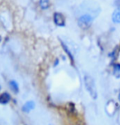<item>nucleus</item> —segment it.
<instances>
[{
    "instance_id": "1",
    "label": "nucleus",
    "mask_w": 120,
    "mask_h": 125,
    "mask_svg": "<svg viewBox=\"0 0 120 125\" xmlns=\"http://www.w3.org/2000/svg\"><path fill=\"white\" fill-rule=\"evenodd\" d=\"M84 83H85L87 91L88 92L90 96L93 99H96L97 97V90H96V87L94 79L91 76H89V75H86L84 77Z\"/></svg>"
},
{
    "instance_id": "2",
    "label": "nucleus",
    "mask_w": 120,
    "mask_h": 125,
    "mask_svg": "<svg viewBox=\"0 0 120 125\" xmlns=\"http://www.w3.org/2000/svg\"><path fill=\"white\" fill-rule=\"evenodd\" d=\"M94 17L90 14H84V15L81 16L79 18V25L80 27L86 29V28L89 27L92 22Z\"/></svg>"
},
{
    "instance_id": "3",
    "label": "nucleus",
    "mask_w": 120,
    "mask_h": 125,
    "mask_svg": "<svg viewBox=\"0 0 120 125\" xmlns=\"http://www.w3.org/2000/svg\"><path fill=\"white\" fill-rule=\"evenodd\" d=\"M54 21L58 26H64L65 25V17L61 13L56 12L54 14Z\"/></svg>"
},
{
    "instance_id": "4",
    "label": "nucleus",
    "mask_w": 120,
    "mask_h": 125,
    "mask_svg": "<svg viewBox=\"0 0 120 125\" xmlns=\"http://www.w3.org/2000/svg\"><path fill=\"white\" fill-rule=\"evenodd\" d=\"M34 106H35V104L34 101H27L24 105L22 109L25 112H30V110H32L34 109Z\"/></svg>"
},
{
    "instance_id": "5",
    "label": "nucleus",
    "mask_w": 120,
    "mask_h": 125,
    "mask_svg": "<svg viewBox=\"0 0 120 125\" xmlns=\"http://www.w3.org/2000/svg\"><path fill=\"white\" fill-rule=\"evenodd\" d=\"M112 20L114 23L120 24V10L119 9H117V10H115L114 12H113Z\"/></svg>"
},
{
    "instance_id": "6",
    "label": "nucleus",
    "mask_w": 120,
    "mask_h": 125,
    "mask_svg": "<svg viewBox=\"0 0 120 125\" xmlns=\"http://www.w3.org/2000/svg\"><path fill=\"white\" fill-rule=\"evenodd\" d=\"M10 95L8 93H3L0 96V103L1 104H6L10 101Z\"/></svg>"
},
{
    "instance_id": "7",
    "label": "nucleus",
    "mask_w": 120,
    "mask_h": 125,
    "mask_svg": "<svg viewBox=\"0 0 120 125\" xmlns=\"http://www.w3.org/2000/svg\"><path fill=\"white\" fill-rule=\"evenodd\" d=\"M40 6L43 9H47L49 7V0H40Z\"/></svg>"
},
{
    "instance_id": "8",
    "label": "nucleus",
    "mask_w": 120,
    "mask_h": 125,
    "mask_svg": "<svg viewBox=\"0 0 120 125\" xmlns=\"http://www.w3.org/2000/svg\"><path fill=\"white\" fill-rule=\"evenodd\" d=\"M10 84H11V86L12 87V88H14V90H15L16 92L18 91V84L16 83L15 81H11L10 83Z\"/></svg>"
},
{
    "instance_id": "9",
    "label": "nucleus",
    "mask_w": 120,
    "mask_h": 125,
    "mask_svg": "<svg viewBox=\"0 0 120 125\" xmlns=\"http://www.w3.org/2000/svg\"><path fill=\"white\" fill-rule=\"evenodd\" d=\"M114 3H115V4H116L118 7H119V8H120V0H115Z\"/></svg>"
},
{
    "instance_id": "10",
    "label": "nucleus",
    "mask_w": 120,
    "mask_h": 125,
    "mask_svg": "<svg viewBox=\"0 0 120 125\" xmlns=\"http://www.w3.org/2000/svg\"><path fill=\"white\" fill-rule=\"evenodd\" d=\"M119 101H120V94H119Z\"/></svg>"
},
{
    "instance_id": "11",
    "label": "nucleus",
    "mask_w": 120,
    "mask_h": 125,
    "mask_svg": "<svg viewBox=\"0 0 120 125\" xmlns=\"http://www.w3.org/2000/svg\"><path fill=\"white\" fill-rule=\"evenodd\" d=\"M0 40H1V38H0Z\"/></svg>"
}]
</instances>
